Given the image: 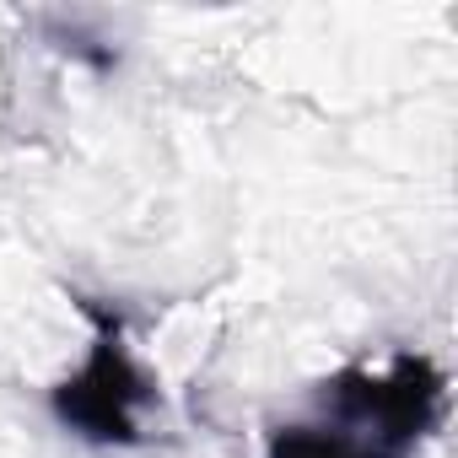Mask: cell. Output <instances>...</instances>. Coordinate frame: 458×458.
Wrapping results in <instances>:
<instances>
[{
  "label": "cell",
  "instance_id": "1",
  "mask_svg": "<svg viewBox=\"0 0 458 458\" xmlns=\"http://www.w3.org/2000/svg\"><path fill=\"white\" fill-rule=\"evenodd\" d=\"M442 367L399 351L388 367H345L318 383L308 415L270 431L265 458H415L442 415Z\"/></svg>",
  "mask_w": 458,
  "mask_h": 458
},
{
  "label": "cell",
  "instance_id": "2",
  "mask_svg": "<svg viewBox=\"0 0 458 458\" xmlns=\"http://www.w3.org/2000/svg\"><path fill=\"white\" fill-rule=\"evenodd\" d=\"M81 313L92 318V351L71 377L55 383L49 404H55L60 426H71L76 437H87L98 447H140L146 410L162 404L157 377L135 361L119 313L92 308V302H81Z\"/></svg>",
  "mask_w": 458,
  "mask_h": 458
}]
</instances>
